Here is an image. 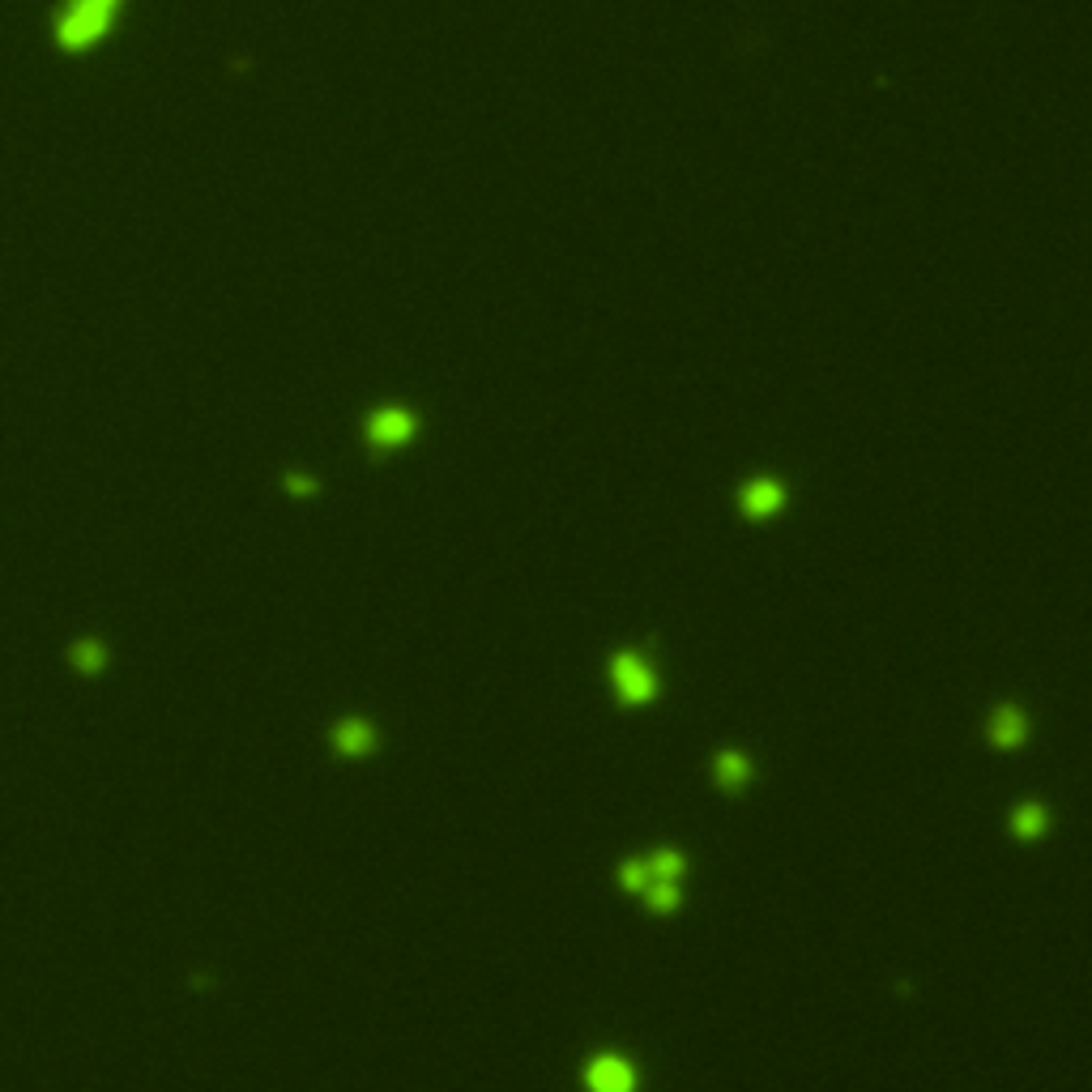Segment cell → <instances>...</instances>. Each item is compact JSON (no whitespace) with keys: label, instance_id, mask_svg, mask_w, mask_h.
<instances>
[{"label":"cell","instance_id":"11","mask_svg":"<svg viewBox=\"0 0 1092 1092\" xmlns=\"http://www.w3.org/2000/svg\"><path fill=\"white\" fill-rule=\"evenodd\" d=\"M623 884H628L632 892H645L649 888V862H628V867H623Z\"/></svg>","mask_w":1092,"mask_h":1092},{"label":"cell","instance_id":"9","mask_svg":"<svg viewBox=\"0 0 1092 1092\" xmlns=\"http://www.w3.org/2000/svg\"><path fill=\"white\" fill-rule=\"evenodd\" d=\"M649 905L654 910H674V901H678V888L674 884H662V879H649Z\"/></svg>","mask_w":1092,"mask_h":1092},{"label":"cell","instance_id":"13","mask_svg":"<svg viewBox=\"0 0 1092 1092\" xmlns=\"http://www.w3.org/2000/svg\"><path fill=\"white\" fill-rule=\"evenodd\" d=\"M73 658H77L81 670H98V666H103V649H98V645L90 641V645H77V654H73Z\"/></svg>","mask_w":1092,"mask_h":1092},{"label":"cell","instance_id":"2","mask_svg":"<svg viewBox=\"0 0 1092 1092\" xmlns=\"http://www.w3.org/2000/svg\"><path fill=\"white\" fill-rule=\"evenodd\" d=\"M611 678H615V691L628 704H641V700H649L654 696V670H649V666L636 658V654H619L615 662H611Z\"/></svg>","mask_w":1092,"mask_h":1092},{"label":"cell","instance_id":"5","mask_svg":"<svg viewBox=\"0 0 1092 1092\" xmlns=\"http://www.w3.org/2000/svg\"><path fill=\"white\" fill-rule=\"evenodd\" d=\"M782 487H777V482H769V478H756L751 482V487L743 491V508L751 517H769V513H777V508H782Z\"/></svg>","mask_w":1092,"mask_h":1092},{"label":"cell","instance_id":"6","mask_svg":"<svg viewBox=\"0 0 1092 1092\" xmlns=\"http://www.w3.org/2000/svg\"><path fill=\"white\" fill-rule=\"evenodd\" d=\"M990 730H995V743L1016 747L1020 739H1025V717H1020L1016 708H999V713L990 717Z\"/></svg>","mask_w":1092,"mask_h":1092},{"label":"cell","instance_id":"10","mask_svg":"<svg viewBox=\"0 0 1092 1092\" xmlns=\"http://www.w3.org/2000/svg\"><path fill=\"white\" fill-rule=\"evenodd\" d=\"M717 773H721V782H726V786H739L743 777H747V764H743V756H734V751H726V756L717 760Z\"/></svg>","mask_w":1092,"mask_h":1092},{"label":"cell","instance_id":"7","mask_svg":"<svg viewBox=\"0 0 1092 1092\" xmlns=\"http://www.w3.org/2000/svg\"><path fill=\"white\" fill-rule=\"evenodd\" d=\"M333 743H337V751H346V756H363V751L372 747V730H367L363 721H346V726L333 730Z\"/></svg>","mask_w":1092,"mask_h":1092},{"label":"cell","instance_id":"1","mask_svg":"<svg viewBox=\"0 0 1092 1092\" xmlns=\"http://www.w3.org/2000/svg\"><path fill=\"white\" fill-rule=\"evenodd\" d=\"M120 13V0H64L52 22V39L64 52H86L111 31Z\"/></svg>","mask_w":1092,"mask_h":1092},{"label":"cell","instance_id":"3","mask_svg":"<svg viewBox=\"0 0 1092 1092\" xmlns=\"http://www.w3.org/2000/svg\"><path fill=\"white\" fill-rule=\"evenodd\" d=\"M367 435H372V444H380V448H397L415 435V419H410L406 410H376L372 423H367Z\"/></svg>","mask_w":1092,"mask_h":1092},{"label":"cell","instance_id":"4","mask_svg":"<svg viewBox=\"0 0 1092 1092\" xmlns=\"http://www.w3.org/2000/svg\"><path fill=\"white\" fill-rule=\"evenodd\" d=\"M585 1080L593 1092H632V1067L623 1058L615 1054H602V1058H593L589 1062V1071H585Z\"/></svg>","mask_w":1092,"mask_h":1092},{"label":"cell","instance_id":"12","mask_svg":"<svg viewBox=\"0 0 1092 1092\" xmlns=\"http://www.w3.org/2000/svg\"><path fill=\"white\" fill-rule=\"evenodd\" d=\"M1041 806H1025V811H1016V832H1025V836H1032V832H1041Z\"/></svg>","mask_w":1092,"mask_h":1092},{"label":"cell","instance_id":"8","mask_svg":"<svg viewBox=\"0 0 1092 1092\" xmlns=\"http://www.w3.org/2000/svg\"><path fill=\"white\" fill-rule=\"evenodd\" d=\"M678 875H683V858H678L674 849H662V854H654V862H649V879H662V884H674Z\"/></svg>","mask_w":1092,"mask_h":1092}]
</instances>
